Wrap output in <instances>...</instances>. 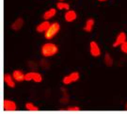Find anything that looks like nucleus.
Segmentation results:
<instances>
[{"label":"nucleus","instance_id":"1","mask_svg":"<svg viewBox=\"0 0 127 114\" xmlns=\"http://www.w3.org/2000/svg\"><path fill=\"white\" fill-rule=\"evenodd\" d=\"M58 52H59L58 46L54 44V43H51V42L45 43L41 47V54H42L43 57H46V58L55 56Z\"/></svg>","mask_w":127,"mask_h":114},{"label":"nucleus","instance_id":"2","mask_svg":"<svg viewBox=\"0 0 127 114\" xmlns=\"http://www.w3.org/2000/svg\"><path fill=\"white\" fill-rule=\"evenodd\" d=\"M59 29H60V26H59V23L51 24L49 28L44 32V37H45V39H47V40L53 39V38L58 34V32L59 31Z\"/></svg>","mask_w":127,"mask_h":114},{"label":"nucleus","instance_id":"3","mask_svg":"<svg viewBox=\"0 0 127 114\" xmlns=\"http://www.w3.org/2000/svg\"><path fill=\"white\" fill-rule=\"evenodd\" d=\"M3 109L5 111H15L17 110V106L13 101L4 100L3 102Z\"/></svg>","mask_w":127,"mask_h":114},{"label":"nucleus","instance_id":"4","mask_svg":"<svg viewBox=\"0 0 127 114\" xmlns=\"http://www.w3.org/2000/svg\"><path fill=\"white\" fill-rule=\"evenodd\" d=\"M90 49H91V54L93 57H99L101 55V50L99 48V45L97 44L96 41H91L90 43Z\"/></svg>","mask_w":127,"mask_h":114},{"label":"nucleus","instance_id":"5","mask_svg":"<svg viewBox=\"0 0 127 114\" xmlns=\"http://www.w3.org/2000/svg\"><path fill=\"white\" fill-rule=\"evenodd\" d=\"M126 41V34L124 32H121L117 36V39H116V41L113 43V47H117L119 45H122L123 42Z\"/></svg>","mask_w":127,"mask_h":114},{"label":"nucleus","instance_id":"6","mask_svg":"<svg viewBox=\"0 0 127 114\" xmlns=\"http://www.w3.org/2000/svg\"><path fill=\"white\" fill-rule=\"evenodd\" d=\"M25 76L26 75H24V73L22 71H20V70H15L13 71V73H12V76H13L14 80L15 81H17V82H22L25 80Z\"/></svg>","mask_w":127,"mask_h":114},{"label":"nucleus","instance_id":"7","mask_svg":"<svg viewBox=\"0 0 127 114\" xmlns=\"http://www.w3.org/2000/svg\"><path fill=\"white\" fill-rule=\"evenodd\" d=\"M13 79V76H11L9 74H5L4 75V81L9 88H14L15 87V83H14Z\"/></svg>","mask_w":127,"mask_h":114},{"label":"nucleus","instance_id":"8","mask_svg":"<svg viewBox=\"0 0 127 114\" xmlns=\"http://www.w3.org/2000/svg\"><path fill=\"white\" fill-rule=\"evenodd\" d=\"M23 26H24V20L22 18H18L11 25V28L13 29L14 31H19L22 28Z\"/></svg>","mask_w":127,"mask_h":114},{"label":"nucleus","instance_id":"9","mask_svg":"<svg viewBox=\"0 0 127 114\" xmlns=\"http://www.w3.org/2000/svg\"><path fill=\"white\" fill-rule=\"evenodd\" d=\"M51 24L49 23V22H47V20H46L45 22H42L41 24H40L38 27L36 28V30L37 32H45L48 28H49V27H50Z\"/></svg>","mask_w":127,"mask_h":114},{"label":"nucleus","instance_id":"10","mask_svg":"<svg viewBox=\"0 0 127 114\" xmlns=\"http://www.w3.org/2000/svg\"><path fill=\"white\" fill-rule=\"evenodd\" d=\"M76 19V12L74 10H68L65 13V20L67 22H73Z\"/></svg>","mask_w":127,"mask_h":114},{"label":"nucleus","instance_id":"11","mask_svg":"<svg viewBox=\"0 0 127 114\" xmlns=\"http://www.w3.org/2000/svg\"><path fill=\"white\" fill-rule=\"evenodd\" d=\"M93 26H94V20L93 19H88L86 22V26L84 28V30L87 32H91L92 28H93Z\"/></svg>","mask_w":127,"mask_h":114},{"label":"nucleus","instance_id":"12","mask_svg":"<svg viewBox=\"0 0 127 114\" xmlns=\"http://www.w3.org/2000/svg\"><path fill=\"white\" fill-rule=\"evenodd\" d=\"M56 13H57L56 9H50L49 10H47L45 13L43 14V18L45 19V20H49L52 17H54L55 15H56Z\"/></svg>","mask_w":127,"mask_h":114},{"label":"nucleus","instance_id":"13","mask_svg":"<svg viewBox=\"0 0 127 114\" xmlns=\"http://www.w3.org/2000/svg\"><path fill=\"white\" fill-rule=\"evenodd\" d=\"M57 8L59 9H67V10H69L70 5L67 4V3H64V2H59V3H57Z\"/></svg>","mask_w":127,"mask_h":114},{"label":"nucleus","instance_id":"14","mask_svg":"<svg viewBox=\"0 0 127 114\" xmlns=\"http://www.w3.org/2000/svg\"><path fill=\"white\" fill-rule=\"evenodd\" d=\"M26 109L27 110H29V111H38L39 110V108L34 106L32 103H27L26 104Z\"/></svg>","mask_w":127,"mask_h":114},{"label":"nucleus","instance_id":"15","mask_svg":"<svg viewBox=\"0 0 127 114\" xmlns=\"http://www.w3.org/2000/svg\"><path fill=\"white\" fill-rule=\"evenodd\" d=\"M104 61H105V64L107 66H111L113 64V59H112V58L110 57L109 54H105V56H104Z\"/></svg>","mask_w":127,"mask_h":114},{"label":"nucleus","instance_id":"16","mask_svg":"<svg viewBox=\"0 0 127 114\" xmlns=\"http://www.w3.org/2000/svg\"><path fill=\"white\" fill-rule=\"evenodd\" d=\"M33 80L37 83H40L41 82V80H42V77H41V74L39 73H34V76H33Z\"/></svg>","mask_w":127,"mask_h":114},{"label":"nucleus","instance_id":"17","mask_svg":"<svg viewBox=\"0 0 127 114\" xmlns=\"http://www.w3.org/2000/svg\"><path fill=\"white\" fill-rule=\"evenodd\" d=\"M70 76L72 78V80H73V82H75L77 81L79 77H80V76H79V73H77V72H73V73L70 75Z\"/></svg>","mask_w":127,"mask_h":114},{"label":"nucleus","instance_id":"18","mask_svg":"<svg viewBox=\"0 0 127 114\" xmlns=\"http://www.w3.org/2000/svg\"><path fill=\"white\" fill-rule=\"evenodd\" d=\"M62 82H63V84H65V85H70V84L73 83V80H72V78H71V76H70V75L63 78Z\"/></svg>","mask_w":127,"mask_h":114},{"label":"nucleus","instance_id":"19","mask_svg":"<svg viewBox=\"0 0 127 114\" xmlns=\"http://www.w3.org/2000/svg\"><path fill=\"white\" fill-rule=\"evenodd\" d=\"M33 76H34V72H32V73H27V75L25 76V80H27V81L33 80Z\"/></svg>","mask_w":127,"mask_h":114},{"label":"nucleus","instance_id":"20","mask_svg":"<svg viewBox=\"0 0 127 114\" xmlns=\"http://www.w3.org/2000/svg\"><path fill=\"white\" fill-rule=\"evenodd\" d=\"M121 49H122V51L124 54H127V41L123 42V44L121 45Z\"/></svg>","mask_w":127,"mask_h":114},{"label":"nucleus","instance_id":"21","mask_svg":"<svg viewBox=\"0 0 127 114\" xmlns=\"http://www.w3.org/2000/svg\"><path fill=\"white\" fill-rule=\"evenodd\" d=\"M80 110L78 107H72V108H68L67 110L68 111H78V110Z\"/></svg>","mask_w":127,"mask_h":114},{"label":"nucleus","instance_id":"22","mask_svg":"<svg viewBox=\"0 0 127 114\" xmlns=\"http://www.w3.org/2000/svg\"><path fill=\"white\" fill-rule=\"evenodd\" d=\"M99 1H101V2H104V1H106V0H99Z\"/></svg>","mask_w":127,"mask_h":114},{"label":"nucleus","instance_id":"23","mask_svg":"<svg viewBox=\"0 0 127 114\" xmlns=\"http://www.w3.org/2000/svg\"><path fill=\"white\" fill-rule=\"evenodd\" d=\"M125 109L127 110V103H126V106H125Z\"/></svg>","mask_w":127,"mask_h":114},{"label":"nucleus","instance_id":"24","mask_svg":"<svg viewBox=\"0 0 127 114\" xmlns=\"http://www.w3.org/2000/svg\"><path fill=\"white\" fill-rule=\"evenodd\" d=\"M59 1H63V0H59Z\"/></svg>","mask_w":127,"mask_h":114}]
</instances>
